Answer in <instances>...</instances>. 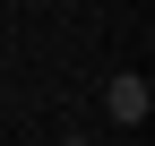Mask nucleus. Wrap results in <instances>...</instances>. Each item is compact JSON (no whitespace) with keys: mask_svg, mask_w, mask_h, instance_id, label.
Listing matches in <instances>:
<instances>
[{"mask_svg":"<svg viewBox=\"0 0 155 146\" xmlns=\"http://www.w3.org/2000/svg\"><path fill=\"white\" fill-rule=\"evenodd\" d=\"M147 112H155V86L138 78V69H121V78H104V120H112V129H138Z\"/></svg>","mask_w":155,"mask_h":146,"instance_id":"1","label":"nucleus"},{"mask_svg":"<svg viewBox=\"0 0 155 146\" xmlns=\"http://www.w3.org/2000/svg\"><path fill=\"white\" fill-rule=\"evenodd\" d=\"M61 146H86V138H78V129H69V138H61Z\"/></svg>","mask_w":155,"mask_h":146,"instance_id":"2","label":"nucleus"}]
</instances>
